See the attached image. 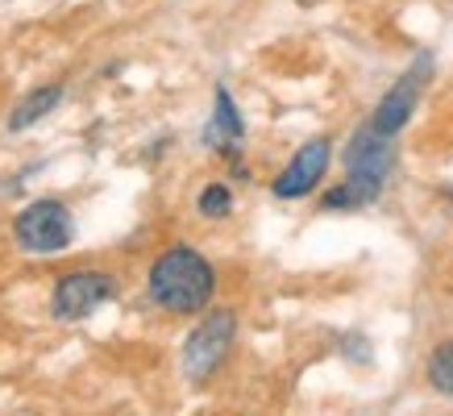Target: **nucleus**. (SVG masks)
Returning a JSON list of instances; mask_svg holds the SVG:
<instances>
[{
    "label": "nucleus",
    "mask_w": 453,
    "mask_h": 416,
    "mask_svg": "<svg viewBox=\"0 0 453 416\" xmlns=\"http://www.w3.org/2000/svg\"><path fill=\"white\" fill-rule=\"evenodd\" d=\"M242 134H246V121L237 117L234 109V96L225 92V88H217V117H212V125L204 129V138L217 146V142H229V150H234V142H242Z\"/></svg>",
    "instance_id": "6e6552de"
},
{
    "label": "nucleus",
    "mask_w": 453,
    "mask_h": 416,
    "mask_svg": "<svg viewBox=\"0 0 453 416\" xmlns=\"http://www.w3.org/2000/svg\"><path fill=\"white\" fill-rule=\"evenodd\" d=\"M112 291H117V283L109 275H100V271H71L55 288V312L63 320H80L96 304L112 300Z\"/></svg>",
    "instance_id": "39448f33"
},
{
    "label": "nucleus",
    "mask_w": 453,
    "mask_h": 416,
    "mask_svg": "<svg viewBox=\"0 0 453 416\" xmlns=\"http://www.w3.org/2000/svg\"><path fill=\"white\" fill-rule=\"evenodd\" d=\"M234 333H237L234 308H212V312L192 329L188 346H183V374H188L192 383H204L208 374L225 362V354L234 346Z\"/></svg>",
    "instance_id": "f03ea898"
},
{
    "label": "nucleus",
    "mask_w": 453,
    "mask_h": 416,
    "mask_svg": "<svg viewBox=\"0 0 453 416\" xmlns=\"http://www.w3.org/2000/svg\"><path fill=\"white\" fill-rule=\"evenodd\" d=\"M217 291V275L204 254L192 246H171L150 266V300L166 312H204Z\"/></svg>",
    "instance_id": "f257e3e1"
},
{
    "label": "nucleus",
    "mask_w": 453,
    "mask_h": 416,
    "mask_svg": "<svg viewBox=\"0 0 453 416\" xmlns=\"http://www.w3.org/2000/svg\"><path fill=\"white\" fill-rule=\"evenodd\" d=\"M58 100H63V88H58V83L42 88V92H29V96L13 109V117H9V129H26V125H34L38 117H46V112L55 109Z\"/></svg>",
    "instance_id": "1a4fd4ad"
},
{
    "label": "nucleus",
    "mask_w": 453,
    "mask_h": 416,
    "mask_svg": "<svg viewBox=\"0 0 453 416\" xmlns=\"http://www.w3.org/2000/svg\"><path fill=\"white\" fill-rule=\"evenodd\" d=\"M325 166H329V138H312L303 142L296 158L283 166V175L275 180V196L279 200H300L325 180Z\"/></svg>",
    "instance_id": "423d86ee"
},
{
    "label": "nucleus",
    "mask_w": 453,
    "mask_h": 416,
    "mask_svg": "<svg viewBox=\"0 0 453 416\" xmlns=\"http://www.w3.org/2000/svg\"><path fill=\"white\" fill-rule=\"evenodd\" d=\"M379 192H383V183L357 180V175H349V180H345L342 188L325 192V200H320V204H325V208H357V204H371V200H374Z\"/></svg>",
    "instance_id": "9d476101"
},
{
    "label": "nucleus",
    "mask_w": 453,
    "mask_h": 416,
    "mask_svg": "<svg viewBox=\"0 0 453 416\" xmlns=\"http://www.w3.org/2000/svg\"><path fill=\"white\" fill-rule=\"evenodd\" d=\"M428 379H433V388L453 396V342L433 350V358H428Z\"/></svg>",
    "instance_id": "9b49d317"
},
{
    "label": "nucleus",
    "mask_w": 453,
    "mask_h": 416,
    "mask_svg": "<svg viewBox=\"0 0 453 416\" xmlns=\"http://www.w3.org/2000/svg\"><path fill=\"white\" fill-rule=\"evenodd\" d=\"M428 71H433V58L420 55V58H416V67L408 71V75H403V80H399L383 100H379V109H374V117H371V125L379 129V134L395 138L399 129L408 125V117H412V109H416V100H420V92H425Z\"/></svg>",
    "instance_id": "20e7f679"
},
{
    "label": "nucleus",
    "mask_w": 453,
    "mask_h": 416,
    "mask_svg": "<svg viewBox=\"0 0 453 416\" xmlns=\"http://www.w3.org/2000/svg\"><path fill=\"white\" fill-rule=\"evenodd\" d=\"M17 246L29 254H58L71 242V212L58 200H34L17 212Z\"/></svg>",
    "instance_id": "7ed1b4c3"
},
{
    "label": "nucleus",
    "mask_w": 453,
    "mask_h": 416,
    "mask_svg": "<svg viewBox=\"0 0 453 416\" xmlns=\"http://www.w3.org/2000/svg\"><path fill=\"white\" fill-rule=\"evenodd\" d=\"M229 208H234V196H229V188L208 183L204 192H200V212H204V217H225Z\"/></svg>",
    "instance_id": "f8f14e48"
},
{
    "label": "nucleus",
    "mask_w": 453,
    "mask_h": 416,
    "mask_svg": "<svg viewBox=\"0 0 453 416\" xmlns=\"http://www.w3.org/2000/svg\"><path fill=\"white\" fill-rule=\"evenodd\" d=\"M391 163H395V146H391V138L379 134L374 125L357 129L354 142H349V150H345V171L357 175V180L383 183L387 171H391Z\"/></svg>",
    "instance_id": "0eeeda50"
}]
</instances>
